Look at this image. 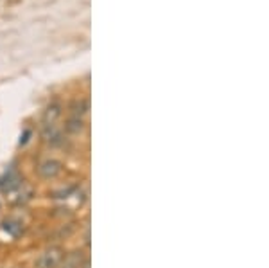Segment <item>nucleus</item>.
Instances as JSON below:
<instances>
[{
  "instance_id": "6e6552de",
  "label": "nucleus",
  "mask_w": 269,
  "mask_h": 268,
  "mask_svg": "<svg viewBox=\"0 0 269 268\" xmlns=\"http://www.w3.org/2000/svg\"><path fill=\"white\" fill-rule=\"evenodd\" d=\"M86 112H88V101L86 99H79V101H74L72 103V113L70 115L74 117H85Z\"/></svg>"
},
{
  "instance_id": "20e7f679",
  "label": "nucleus",
  "mask_w": 269,
  "mask_h": 268,
  "mask_svg": "<svg viewBox=\"0 0 269 268\" xmlns=\"http://www.w3.org/2000/svg\"><path fill=\"white\" fill-rule=\"evenodd\" d=\"M60 117H61V104L60 103H51L47 108H45V112H43L42 122H43V126L56 124Z\"/></svg>"
},
{
  "instance_id": "0eeeda50",
  "label": "nucleus",
  "mask_w": 269,
  "mask_h": 268,
  "mask_svg": "<svg viewBox=\"0 0 269 268\" xmlns=\"http://www.w3.org/2000/svg\"><path fill=\"white\" fill-rule=\"evenodd\" d=\"M4 230L8 234H11V236H18V234H22V230H24V225H22L18 220L9 218V220L4 221Z\"/></svg>"
},
{
  "instance_id": "423d86ee",
  "label": "nucleus",
  "mask_w": 269,
  "mask_h": 268,
  "mask_svg": "<svg viewBox=\"0 0 269 268\" xmlns=\"http://www.w3.org/2000/svg\"><path fill=\"white\" fill-rule=\"evenodd\" d=\"M83 126H85V121H83L81 117L70 115L67 124H65V130L69 131V133H79V131L83 130Z\"/></svg>"
},
{
  "instance_id": "7ed1b4c3",
  "label": "nucleus",
  "mask_w": 269,
  "mask_h": 268,
  "mask_svg": "<svg viewBox=\"0 0 269 268\" xmlns=\"http://www.w3.org/2000/svg\"><path fill=\"white\" fill-rule=\"evenodd\" d=\"M42 137L45 139V143L51 144V146H60V144L63 143V133H61V130L56 124L43 126Z\"/></svg>"
},
{
  "instance_id": "39448f33",
  "label": "nucleus",
  "mask_w": 269,
  "mask_h": 268,
  "mask_svg": "<svg viewBox=\"0 0 269 268\" xmlns=\"http://www.w3.org/2000/svg\"><path fill=\"white\" fill-rule=\"evenodd\" d=\"M83 261H85V257H83L81 252H72V254H69V255H63V261H61L60 266L61 268H81Z\"/></svg>"
},
{
  "instance_id": "f03ea898",
  "label": "nucleus",
  "mask_w": 269,
  "mask_h": 268,
  "mask_svg": "<svg viewBox=\"0 0 269 268\" xmlns=\"http://www.w3.org/2000/svg\"><path fill=\"white\" fill-rule=\"evenodd\" d=\"M61 171H63V164H61L60 160H56V159L43 160L42 164H40V168H38L40 177L45 178V180H52V178L60 177Z\"/></svg>"
},
{
  "instance_id": "f257e3e1",
  "label": "nucleus",
  "mask_w": 269,
  "mask_h": 268,
  "mask_svg": "<svg viewBox=\"0 0 269 268\" xmlns=\"http://www.w3.org/2000/svg\"><path fill=\"white\" fill-rule=\"evenodd\" d=\"M63 248L60 246H49L47 250H43L40 257L36 259V268H60L63 261Z\"/></svg>"
},
{
  "instance_id": "1a4fd4ad",
  "label": "nucleus",
  "mask_w": 269,
  "mask_h": 268,
  "mask_svg": "<svg viewBox=\"0 0 269 268\" xmlns=\"http://www.w3.org/2000/svg\"><path fill=\"white\" fill-rule=\"evenodd\" d=\"M81 268H90V259H88V257H85V261H83Z\"/></svg>"
}]
</instances>
